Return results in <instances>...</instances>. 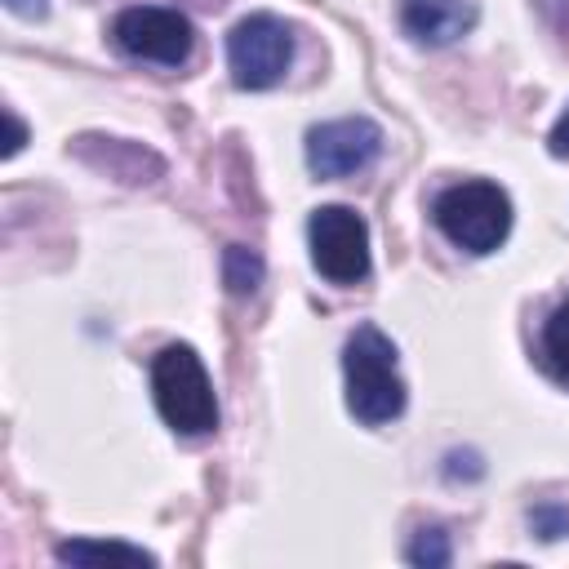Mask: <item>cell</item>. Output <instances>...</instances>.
Returning a JSON list of instances; mask_svg holds the SVG:
<instances>
[{
    "instance_id": "cell-1",
    "label": "cell",
    "mask_w": 569,
    "mask_h": 569,
    "mask_svg": "<svg viewBox=\"0 0 569 569\" xmlns=\"http://www.w3.org/2000/svg\"><path fill=\"white\" fill-rule=\"evenodd\" d=\"M347 409L365 427H382L405 413V378L396 365V342L378 325H356L342 342Z\"/></svg>"
},
{
    "instance_id": "cell-2",
    "label": "cell",
    "mask_w": 569,
    "mask_h": 569,
    "mask_svg": "<svg viewBox=\"0 0 569 569\" xmlns=\"http://www.w3.org/2000/svg\"><path fill=\"white\" fill-rule=\"evenodd\" d=\"M151 396H156L160 418L178 436H209L218 427L213 382H209L196 347H187V342H169V347L156 351V360H151Z\"/></svg>"
},
{
    "instance_id": "cell-3",
    "label": "cell",
    "mask_w": 569,
    "mask_h": 569,
    "mask_svg": "<svg viewBox=\"0 0 569 569\" xmlns=\"http://www.w3.org/2000/svg\"><path fill=\"white\" fill-rule=\"evenodd\" d=\"M431 218L462 253H493L511 231V200L498 182L467 178L431 200Z\"/></svg>"
},
{
    "instance_id": "cell-4",
    "label": "cell",
    "mask_w": 569,
    "mask_h": 569,
    "mask_svg": "<svg viewBox=\"0 0 569 569\" xmlns=\"http://www.w3.org/2000/svg\"><path fill=\"white\" fill-rule=\"evenodd\" d=\"M293 62V31L276 13H249L227 31V71L236 89H271Z\"/></svg>"
},
{
    "instance_id": "cell-5",
    "label": "cell",
    "mask_w": 569,
    "mask_h": 569,
    "mask_svg": "<svg viewBox=\"0 0 569 569\" xmlns=\"http://www.w3.org/2000/svg\"><path fill=\"white\" fill-rule=\"evenodd\" d=\"M111 40L124 58L156 62V67H182L196 49V27L187 13L169 4H133L116 13Z\"/></svg>"
},
{
    "instance_id": "cell-6",
    "label": "cell",
    "mask_w": 569,
    "mask_h": 569,
    "mask_svg": "<svg viewBox=\"0 0 569 569\" xmlns=\"http://www.w3.org/2000/svg\"><path fill=\"white\" fill-rule=\"evenodd\" d=\"M311 267L333 284H360L369 276V222L351 204H320L307 218Z\"/></svg>"
},
{
    "instance_id": "cell-7",
    "label": "cell",
    "mask_w": 569,
    "mask_h": 569,
    "mask_svg": "<svg viewBox=\"0 0 569 569\" xmlns=\"http://www.w3.org/2000/svg\"><path fill=\"white\" fill-rule=\"evenodd\" d=\"M382 156V129L365 116H342L307 129V169L316 178H351Z\"/></svg>"
},
{
    "instance_id": "cell-8",
    "label": "cell",
    "mask_w": 569,
    "mask_h": 569,
    "mask_svg": "<svg viewBox=\"0 0 569 569\" xmlns=\"http://www.w3.org/2000/svg\"><path fill=\"white\" fill-rule=\"evenodd\" d=\"M400 27L409 40L427 49H445L476 22V0H396Z\"/></svg>"
},
{
    "instance_id": "cell-9",
    "label": "cell",
    "mask_w": 569,
    "mask_h": 569,
    "mask_svg": "<svg viewBox=\"0 0 569 569\" xmlns=\"http://www.w3.org/2000/svg\"><path fill=\"white\" fill-rule=\"evenodd\" d=\"M53 556L62 565H156L151 551L133 547V542H102V538H67L53 547Z\"/></svg>"
},
{
    "instance_id": "cell-10",
    "label": "cell",
    "mask_w": 569,
    "mask_h": 569,
    "mask_svg": "<svg viewBox=\"0 0 569 569\" xmlns=\"http://www.w3.org/2000/svg\"><path fill=\"white\" fill-rule=\"evenodd\" d=\"M222 284H227L236 298H249V293L262 284V258H258V249H249V244H227V249H222Z\"/></svg>"
},
{
    "instance_id": "cell-11",
    "label": "cell",
    "mask_w": 569,
    "mask_h": 569,
    "mask_svg": "<svg viewBox=\"0 0 569 569\" xmlns=\"http://www.w3.org/2000/svg\"><path fill=\"white\" fill-rule=\"evenodd\" d=\"M542 360L560 382H569V298L542 325Z\"/></svg>"
},
{
    "instance_id": "cell-12",
    "label": "cell",
    "mask_w": 569,
    "mask_h": 569,
    "mask_svg": "<svg viewBox=\"0 0 569 569\" xmlns=\"http://www.w3.org/2000/svg\"><path fill=\"white\" fill-rule=\"evenodd\" d=\"M405 560L409 565H427V569H445L453 560V547H449V533L440 525H422L413 533V542L405 547Z\"/></svg>"
},
{
    "instance_id": "cell-13",
    "label": "cell",
    "mask_w": 569,
    "mask_h": 569,
    "mask_svg": "<svg viewBox=\"0 0 569 569\" xmlns=\"http://www.w3.org/2000/svg\"><path fill=\"white\" fill-rule=\"evenodd\" d=\"M529 520H533V529L542 533V538H560V533H569V511L565 507H533L529 511Z\"/></svg>"
},
{
    "instance_id": "cell-14",
    "label": "cell",
    "mask_w": 569,
    "mask_h": 569,
    "mask_svg": "<svg viewBox=\"0 0 569 569\" xmlns=\"http://www.w3.org/2000/svg\"><path fill=\"white\" fill-rule=\"evenodd\" d=\"M547 147H551V156H569V107H565V116L551 124V133H547Z\"/></svg>"
},
{
    "instance_id": "cell-15",
    "label": "cell",
    "mask_w": 569,
    "mask_h": 569,
    "mask_svg": "<svg viewBox=\"0 0 569 569\" xmlns=\"http://www.w3.org/2000/svg\"><path fill=\"white\" fill-rule=\"evenodd\" d=\"M4 124H9V142H4V156H18V151H22V142H27V124H22L13 111H4Z\"/></svg>"
},
{
    "instance_id": "cell-16",
    "label": "cell",
    "mask_w": 569,
    "mask_h": 569,
    "mask_svg": "<svg viewBox=\"0 0 569 569\" xmlns=\"http://www.w3.org/2000/svg\"><path fill=\"white\" fill-rule=\"evenodd\" d=\"M4 9L9 13H18V18H44V0H4Z\"/></svg>"
}]
</instances>
